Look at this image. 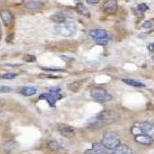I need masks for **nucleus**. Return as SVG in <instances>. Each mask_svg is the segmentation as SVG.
Here are the masks:
<instances>
[{"label": "nucleus", "instance_id": "1", "mask_svg": "<svg viewBox=\"0 0 154 154\" xmlns=\"http://www.w3.org/2000/svg\"><path fill=\"white\" fill-rule=\"evenodd\" d=\"M54 30L63 37H71L77 31V24L73 20H67L64 23H57L54 26Z\"/></svg>", "mask_w": 154, "mask_h": 154}, {"label": "nucleus", "instance_id": "2", "mask_svg": "<svg viewBox=\"0 0 154 154\" xmlns=\"http://www.w3.org/2000/svg\"><path fill=\"white\" fill-rule=\"evenodd\" d=\"M90 95L94 100L100 103H106L112 100V96L102 87H93L90 90Z\"/></svg>", "mask_w": 154, "mask_h": 154}, {"label": "nucleus", "instance_id": "3", "mask_svg": "<svg viewBox=\"0 0 154 154\" xmlns=\"http://www.w3.org/2000/svg\"><path fill=\"white\" fill-rule=\"evenodd\" d=\"M102 143L109 150H113L114 148H116L120 144V139L114 132H107L104 135Z\"/></svg>", "mask_w": 154, "mask_h": 154}, {"label": "nucleus", "instance_id": "4", "mask_svg": "<svg viewBox=\"0 0 154 154\" xmlns=\"http://www.w3.org/2000/svg\"><path fill=\"white\" fill-rule=\"evenodd\" d=\"M96 117H98L100 120L104 121L106 124H111V123L116 122L120 118L119 114L112 109H104L101 112H99Z\"/></svg>", "mask_w": 154, "mask_h": 154}, {"label": "nucleus", "instance_id": "5", "mask_svg": "<svg viewBox=\"0 0 154 154\" xmlns=\"http://www.w3.org/2000/svg\"><path fill=\"white\" fill-rule=\"evenodd\" d=\"M59 91H60L59 88H52L50 93L42 94L40 97H39V99H45V100H47V102L49 103L50 106H51V107H54L56 101L60 100L61 98H62V95L60 94Z\"/></svg>", "mask_w": 154, "mask_h": 154}, {"label": "nucleus", "instance_id": "6", "mask_svg": "<svg viewBox=\"0 0 154 154\" xmlns=\"http://www.w3.org/2000/svg\"><path fill=\"white\" fill-rule=\"evenodd\" d=\"M57 130L59 131V133L65 138L71 139L73 138L75 134H76V131L73 128L72 126L67 125V124H59L57 125Z\"/></svg>", "mask_w": 154, "mask_h": 154}, {"label": "nucleus", "instance_id": "7", "mask_svg": "<svg viewBox=\"0 0 154 154\" xmlns=\"http://www.w3.org/2000/svg\"><path fill=\"white\" fill-rule=\"evenodd\" d=\"M108 152L109 149L105 146L103 143H94L92 144V148L85 151L87 154H105Z\"/></svg>", "mask_w": 154, "mask_h": 154}, {"label": "nucleus", "instance_id": "8", "mask_svg": "<svg viewBox=\"0 0 154 154\" xmlns=\"http://www.w3.org/2000/svg\"><path fill=\"white\" fill-rule=\"evenodd\" d=\"M51 20L57 24V23H64V21H66L67 20H73V17H72L71 15L69 14V13L65 12V11H62V12L56 13V14L52 15L51 17Z\"/></svg>", "mask_w": 154, "mask_h": 154}, {"label": "nucleus", "instance_id": "9", "mask_svg": "<svg viewBox=\"0 0 154 154\" xmlns=\"http://www.w3.org/2000/svg\"><path fill=\"white\" fill-rule=\"evenodd\" d=\"M135 142L143 146H151L153 143V138L148 134H139L135 136Z\"/></svg>", "mask_w": 154, "mask_h": 154}, {"label": "nucleus", "instance_id": "10", "mask_svg": "<svg viewBox=\"0 0 154 154\" xmlns=\"http://www.w3.org/2000/svg\"><path fill=\"white\" fill-rule=\"evenodd\" d=\"M104 12L107 14H113L117 11V1L116 0H107L103 5Z\"/></svg>", "mask_w": 154, "mask_h": 154}, {"label": "nucleus", "instance_id": "11", "mask_svg": "<svg viewBox=\"0 0 154 154\" xmlns=\"http://www.w3.org/2000/svg\"><path fill=\"white\" fill-rule=\"evenodd\" d=\"M0 17H1L3 23L6 26H10L13 23H14V15H13L10 11L2 10L0 12Z\"/></svg>", "mask_w": 154, "mask_h": 154}, {"label": "nucleus", "instance_id": "12", "mask_svg": "<svg viewBox=\"0 0 154 154\" xmlns=\"http://www.w3.org/2000/svg\"><path fill=\"white\" fill-rule=\"evenodd\" d=\"M105 125H107L104 121L100 120L98 117H94L93 119H91L88 122V125H87V128L88 129H92V130H97L104 127Z\"/></svg>", "mask_w": 154, "mask_h": 154}, {"label": "nucleus", "instance_id": "13", "mask_svg": "<svg viewBox=\"0 0 154 154\" xmlns=\"http://www.w3.org/2000/svg\"><path fill=\"white\" fill-rule=\"evenodd\" d=\"M112 151L114 154H132L133 153V150H132V148L130 146H128L127 144H121V143Z\"/></svg>", "mask_w": 154, "mask_h": 154}, {"label": "nucleus", "instance_id": "14", "mask_svg": "<svg viewBox=\"0 0 154 154\" xmlns=\"http://www.w3.org/2000/svg\"><path fill=\"white\" fill-rule=\"evenodd\" d=\"M89 36L93 39H98V38H107L108 37V32L104 29H91L89 30Z\"/></svg>", "mask_w": 154, "mask_h": 154}, {"label": "nucleus", "instance_id": "15", "mask_svg": "<svg viewBox=\"0 0 154 154\" xmlns=\"http://www.w3.org/2000/svg\"><path fill=\"white\" fill-rule=\"evenodd\" d=\"M76 10L78 11L79 14H81V15L83 16V17H91V14H90L89 10L85 7V4H82V2L77 3V5H76Z\"/></svg>", "mask_w": 154, "mask_h": 154}, {"label": "nucleus", "instance_id": "16", "mask_svg": "<svg viewBox=\"0 0 154 154\" xmlns=\"http://www.w3.org/2000/svg\"><path fill=\"white\" fill-rule=\"evenodd\" d=\"M140 127L142 128L143 132L146 134H148V135H154V124L152 123H149V122H143L140 124Z\"/></svg>", "mask_w": 154, "mask_h": 154}, {"label": "nucleus", "instance_id": "17", "mask_svg": "<svg viewBox=\"0 0 154 154\" xmlns=\"http://www.w3.org/2000/svg\"><path fill=\"white\" fill-rule=\"evenodd\" d=\"M25 7L30 10H38V9H42L44 7V3L41 1H37V0H32V1H28L25 4Z\"/></svg>", "mask_w": 154, "mask_h": 154}, {"label": "nucleus", "instance_id": "18", "mask_svg": "<svg viewBox=\"0 0 154 154\" xmlns=\"http://www.w3.org/2000/svg\"><path fill=\"white\" fill-rule=\"evenodd\" d=\"M37 88L34 86H23L20 89V93L24 96H32L34 94H36Z\"/></svg>", "mask_w": 154, "mask_h": 154}, {"label": "nucleus", "instance_id": "19", "mask_svg": "<svg viewBox=\"0 0 154 154\" xmlns=\"http://www.w3.org/2000/svg\"><path fill=\"white\" fill-rule=\"evenodd\" d=\"M47 146H48V148L54 151H58V150H61V149H63V146H61L58 142H56V140H49Z\"/></svg>", "mask_w": 154, "mask_h": 154}, {"label": "nucleus", "instance_id": "20", "mask_svg": "<svg viewBox=\"0 0 154 154\" xmlns=\"http://www.w3.org/2000/svg\"><path fill=\"white\" fill-rule=\"evenodd\" d=\"M123 82H125L126 85H128L130 86H133V87H138V88H142V87H144L146 85L143 83L140 82L138 81H135V80H132V79H124L122 81Z\"/></svg>", "mask_w": 154, "mask_h": 154}, {"label": "nucleus", "instance_id": "21", "mask_svg": "<svg viewBox=\"0 0 154 154\" xmlns=\"http://www.w3.org/2000/svg\"><path fill=\"white\" fill-rule=\"evenodd\" d=\"M81 86H82L81 82H75L70 83V85H68V88H69L70 90H71V91H73V92H77V91L80 90Z\"/></svg>", "mask_w": 154, "mask_h": 154}, {"label": "nucleus", "instance_id": "22", "mask_svg": "<svg viewBox=\"0 0 154 154\" xmlns=\"http://www.w3.org/2000/svg\"><path fill=\"white\" fill-rule=\"evenodd\" d=\"M17 77V74L16 73H6V74L1 75L0 79H2V80H14Z\"/></svg>", "mask_w": 154, "mask_h": 154}, {"label": "nucleus", "instance_id": "23", "mask_svg": "<svg viewBox=\"0 0 154 154\" xmlns=\"http://www.w3.org/2000/svg\"><path fill=\"white\" fill-rule=\"evenodd\" d=\"M95 42L97 45H100V46H106L108 45L109 43V37L107 38H98V39H95Z\"/></svg>", "mask_w": 154, "mask_h": 154}, {"label": "nucleus", "instance_id": "24", "mask_svg": "<svg viewBox=\"0 0 154 154\" xmlns=\"http://www.w3.org/2000/svg\"><path fill=\"white\" fill-rule=\"evenodd\" d=\"M131 132H132V134L133 135H139V134H143V132L142 130V128L140 127V125H134L133 127H132V129H131Z\"/></svg>", "mask_w": 154, "mask_h": 154}, {"label": "nucleus", "instance_id": "25", "mask_svg": "<svg viewBox=\"0 0 154 154\" xmlns=\"http://www.w3.org/2000/svg\"><path fill=\"white\" fill-rule=\"evenodd\" d=\"M23 60L26 62H34V61H36V56L32 54H26L23 57Z\"/></svg>", "mask_w": 154, "mask_h": 154}, {"label": "nucleus", "instance_id": "26", "mask_svg": "<svg viewBox=\"0 0 154 154\" xmlns=\"http://www.w3.org/2000/svg\"><path fill=\"white\" fill-rule=\"evenodd\" d=\"M39 78L41 79H52V80H56V79H60L57 76H54V75H49V74H40Z\"/></svg>", "mask_w": 154, "mask_h": 154}, {"label": "nucleus", "instance_id": "27", "mask_svg": "<svg viewBox=\"0 0 154 154\" xmlns=\"http://www.w3.org/2000/svg\"><path fill=\"white\" fill-rule=\"evenodd\" d=\"M12 88L10 86L6 85H0V93H5V92H11Z\"/></svg>", "mask_w": 154, "mask_h": 154}, {"label": "nucleus", "instance_id": "28", "mask_svg": "<svg viewBox=\"0 0 154 154\" xmlns=\"http://www.w3.org/2000/svg\"><path fill=\"white\" fill-rule=\"evenodd\" d=\"M148 9H149L148 6L146 5V4H144V3L140 4V5L138 6V10L140 11V12H146Z\"/></svg>", "mask_w": 154, "mask_h": 154}, {"label": "nucleus", "instance_id": "29", "mask_svg": "<svg viewBox=\"0 0 154 154\" xmlns=\"http://www.w3.org/2000/svg\"><path fill=\"white\" fill-rule=\"evenodd\" d=\"M153 26V23L150 20H146V21H144V23H143V28H151Z\"/></svg>", "mask_w": 154, "mask_h": 154}, {"label": "nucleus", "instance_id": "30", "mask_svg": "<svg viewBox=\"0 0 154 154\" xmlns=\"http://www.w3.org/2000/svg\"><path fill=\"white\" fill-rule=\"evenodd\" d=\"M42 70H45V71H50V72H65L64 70H62V69H56V68H54V69H52V68H41Z\"/></svg>", "mask_w": 154, "mask_h": 154}, {"label": "nucleus", "instance_id": "31", "mask_svg": "<svg viewBox=\"0 0 154 154\" xmlns=\"http://www.w3.org/2000/svg\"><path fill=\"white\" fill-rule=\"evenodd\" d=\"M85 1L87 3L91 4V5H95V4H98L101 1V0H85Z\"/></svg>", "mask_w": 154, "mask_h": 154}, {"label": "nucleus", "instance_id": "32", "mask_svg": "<svg viewBox=\"0 0 154 154\" xmlns=\"http://www.w3.org/2000/svg\"><path fill=\"white\" fill-rule=\"evenodd\" d=\"M148 50H149V51H154V43L150 44V45H149V46H148Z\"/></svg>", "mask_w": 154, "mask_h": 154}, {"label": "nucleus", "instance_id": "33", "mask_svg": "<svg viewBox=\"0 0 154 154\" xmlns=\"http://www.w3.org/2000/svg\"><path fill=\"white\" fill-rule=\"evenodd\" d=\"M152 59H153V61H154V56H153V58H152Z\"/></svg>", "mask_w": 154, "mask_h": 154}]
</instances>
